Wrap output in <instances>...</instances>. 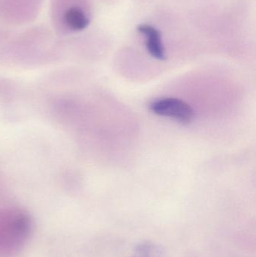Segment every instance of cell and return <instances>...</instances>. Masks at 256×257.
<instances>
[{"mask_svg":"<svg viewBox=\"0 0 256 257\" xmlns=\"http://www.w3.org/2000/svg\"><path fill=\"white\" fill-rule=\"evenodd\" d=\"M66 20L69 25L76 30H83L89 24L88 20L86 18L84 14L81 10L75 8L69 11L66 15Z\"/></svg>","mask_w":256,"mask_h":257,"instance_id":"3","label":"cell"},{"mask_svg":"<svg viewBox=\"0 0 256 257\" xmlns=\"http://www.w3.org/2000/svg\"><path fill=\"white\" fill-rule=\"evenodd\" d=\"M150 111L156 115L174 119L183 124L190 123L193 120L192 107L185 101L177 98L166 97L153 101L150 104Z\"/></svg>","mask_w":256,"mask_h":257,"instance_id":"1","label":"cell"},{"mask_svg":"<svg viewBox=\"0 0 256 257\" xmlns=\"http://www.w3.org/2000/svg\"><path fill=\"white\" fill-rule=\"evenodd\" d=\"M138 30L147 38L146 46L150 55L159 60L165 59V49L161 40V35L159 30L147 24H141Z\"/></svg>","mask_w":256,"mask_h":257,"instance_id":"2","label":"cell"},{"mask_svg":"<svg viewBox=\"0 0 256 257\" xmlns=\"http://www.w3.org/2000/svg\"><path fill=\"white\" fill-rule=\"evenodd\" d=\"M141 257H147V256H141Z\"/></svg>","mask_w":256,"mask_h":257,"instance_id":"4","label":"cell"}]
</instances>
